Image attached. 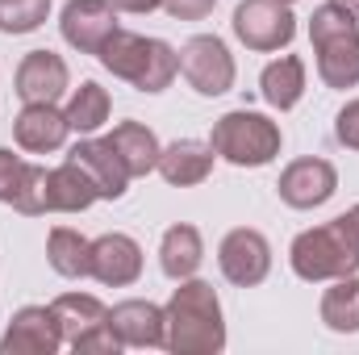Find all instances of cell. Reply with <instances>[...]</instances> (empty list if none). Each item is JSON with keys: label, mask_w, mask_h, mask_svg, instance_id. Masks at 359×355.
I'll use <instances>...</instances> for the list:
<instances>
[{"label": "cell", "mask_w": 359, "mask_h": 355, "mask_svg": "<svg viewBox=\"0 0 359 355\" xmlns=\"http://www.w3.org/2000/svg\"><path fill=\"white\" fill-rule=\"evenodd\" d=\"M309 38L318 51V72L330 88H355L359 84V25L355 13L343 4H322L309 17Z\"/></svg>", "instance_id": "6da1fadb"}, {"label": "cell", "mask_w": 359, "mask_h": 355, "mask_svg": "<svg viewBox=\"0 0 359 355\" xmlns=\"http://www.w3.org/2000/svg\"><path fill=\"white\" fill-rule=\"evenodd\" d=\"M100 63L130 80L138 92H163L172 84V76L180 72L176 51L159 38H142V34H126V29H113L109 42L100 46Z\"/></svg>", "instance_id": "7a4b0ae2"}, {"label": "cell", "mask_w": 359, "mask_h": 355, "mask_svg": "<svg viewBox=\"0 0 359 355\" xmlns=\"http://www.w3.org/2000/svg\"><path fill=\"white\" fill-rule=\"evenodd\" d=\"M359 267V230L351 222V213L318 226V230H305L297 243H292V272L301 280H339V276H351Z\"/></svg>", "instance_id": "3957f363"}, {"label": "cell", "mask_w": 359, "mask_h": 355, "mask_svg": "<svg viewBox=\"0 0 359 355\" xmlns=\"http://www.w3.org/2000/svg\"><path fill=\"white\" fill-rule=\"evenodd\" d=\"M168 347L172 351H222L226 330H222V305L209 284L188 280L180 284L172 305H168Z\"/></svg>", "instance_id": "277c9868"}, {"label": "cell", "mask_w": 359, "mask_h": 355, "mask_svg": "<svg viewBox=\"0 0 359 355\" xmlns=\"http://www.w3.org/2000/svg\"><path fill=\"white\" fill-rule=\"evenodd\" d=\"M209 147H213L222 159L238 163V168H264V163H271V159L280 155V126L268 121L264 113L234 109V113H226V117L213 126Z\"/></svg>", "instance_id": "5b68a950"}, {"label": "cell", "mask_w": 359, "mask_h": 355, "mask_svg": "<svg viewBox=\"0 0 359 355\" xmlns=\"http://www.w3.org/2000/svg\"><path fill=\"white\" fill-rule=\"evenodd\" d=\"M92 201H96V184L88 180L84 168H76L72 159L63 163V168H55V172H46V168H29V180H25V188H21V196L13 201L21 213H46V209H55V213H76V209H88Z\"/></svg>", "instance_id": "8992f818"}, {"label": "cell", "mask_w": 359, "mask_h": 355, "mask_svg": "<svg viewBox=\"0 0 359 355\" xmlns=\"http://www.w3.org/2000/svg\"><path fill=\"white\" fill-rule=\"evenodd\" d=\"M50 309H55V318H59L63 343H72L76 351H117V347H121V339L109 330V309H104L96 297L67 293V297H59Z\"/></svg>", "instance_id": "52a82bcc"}, {"label": "cell", "mask_w": 359, "mask_h": 355, "mask_svg": "<svg viewBox=\"0 0 359 355\" xmlns=\"http://www.w3.org/2000/svg\"><path fill=\"white\" fill-rule=\"evenodd\" d=\"M176 63H180V76L201 92V96H222V92H230V84H234V59L222 46V38H213V34L188 38L184 51L176 55Z\"/></svg>", "instance_id": "ba28073f"}, {"label": "cell", "mask_w": 359, "mask_h": 355, "mask_svg": "<svg viewBox=\"0 0 359 355\" xmlns=\"http://www.w3.org/2000/svg\"><path fill=\"white\" fill-rule=\"evenodd\" d=\"M234 34L251 51H280L297 34V17L284 0H243L234 8Z\"/></svg>", "instance_id": "9c48e42d"}, {"label": "cell", "mask_w": 359, "mask_h": 355, "mask_svg": "<svg viewBox=\"0 0 359 355\" xmlns=\"http://www.w3.org/2000/svg\"><path fill=\"white\" fill-rule=\"evenodd\" d=\"M276 188H280V201H284V205H292V209H313V205H322V201L334 196L339 176H334V168H330L326 159H297V163L284 168V176H280Z\"/></svg>", "instance_id": "30bf717a"}, {"label": "cell", "mask_w": 359, "mask_h": 355, "mask_svg": "<svg viewBox=\"0 0 359 355\" xmlns=\"http://www.w3.org/2000/svg\"><path fill=\"white\" fill-rule=\"evenodd\" d=\"M113 29H117L113 0H72L63 8V38L84 55H100Z\"/></svg>", "instance_id": "8fae6325"}, {"label": "cell", "mask_w": 359, "mask_h": 355, "mask_svg": "<svg viewBox=\"0 0 359 355\" xmlns=\"http://www.w3.org/2000/svg\"><path fill=\"white\" fill-rule=\"evenodd\" d=\"M217 260H222L226 280H234V284L247 288V284H259V280L268 276L271 247H268V239H264L259 230H230Z\"/></svg>", "instance_id": "7c38bea8"}, {"label": "cell", "mask_w": 359, "mask_h": 355, "mask_svg": "<svg viewBox=\"0 0 359 355\" xmlns=\"http://www.w3.org/2000/svg\"><path fill=\"white\" fill-rule=\"evenodd\" d=\"M63 343V330H59V318L55 309H21L8 326V335L0 339V351L4 355H50Z\"/></svg>", "instance_id": "4fadbf2b"}, {"label": "cell", "mask_w": 359, "mask_h": 355, "mask_svg": "<svg viewBox=\"0 0 359 355\" xmlns=\"http://www.w3.org/2000/svg\"><path fill=\"white\" fill-rule=\"evenodd\" d=\"M109 330L126 347H163L168 343V314L151 301H121L109 309Z\"/></svg>", "instance_id": "5bb4252c"}, {"label": "cell", "mask_w": 359, "mask_h": 355, "mask_svg": "<svg viewBox=\"0 0 359 355\" xmlns=\"http://www.w3.org/2000/svg\"><path fill=\"white\" fill-rule=\"evenodd\" d=\"M17 92L25 105H55L67 92V63L55 51H29L17 67Z\"/></svg>", "instance_id": "9a60e30c"}, {"label": "cell", "mask_w": 359, "mask_h": 355, "mask_svg": "<svg viewBox=\"0 0 359 355\" xmlns=\"http://www.w3.org/2000/svg\"><path fill=\"white\" fill-rule=\"evenodd\" d=\"M142 272V251L130 234H104L92 243V276L100 284H134Z\"/></svg>", "instance_id": "2e32d148"}, {"label": "cell", "mask_w": 359, "mask_h": 355, "mask_svg": "<svg viewBox=\"0 0 359 355\" xmlns=\"http://www.w3.org/2000/svg\"><path fill=\"white\" fill-rule=\"evenodd\" d=\"M76 168H84L88 180L96 184V196H109V201H117L121 192H126V184H130V168L121 163V155L109 147V142H80L72 155H67Z\"/></svg>", "instance_id": "e0dca14e"}, {"label": "cell", "mask_w": 359, "mask_h": 355, "mask_svg": "<svg viewBox=\"0 0 359 355\" xmlns=\"http://www.w3.org/2000/svg\"><path fill=\"white\" fill-rule=\"evenodd\" d=\"M67 113H59L55 105H25L21 109V117H17V126H13V134H17V142L25 147V151H34V155H46V151H59L63 142H67Z\"/></svg>", "instance_id": "ac0fdd59"}, {"label": "cell", "mask_w": 359, "mask_h": 355, "mask_svg": "<svg viewBox=\"0 0 359 355\" xmlns=\"http://www.w3.org/2000/svg\"><path fill=\"white\" fill-rule=\"evenodd\" d=\"M117 155H121V163L130 168V176H147V172H155L159 168V138L142 126V121H121V126H113V134L104 138Z\"/></svg>", "instance_id": "d6986e66"}, {"label": "cell", "mask_w": 359, "mask_h": 355, "mask_svg": "<svg viewBox=\"0 0 359 355\" xmlns=\"http://www.w3.org/2000/svg\"><path fill=\"white\" fill-rule=\"evenodd\" d=\"M159 172H163V180H168V184H180V188L201 184V180L213 172V147L192 142V138L172 142V147L159 155Z\"/></svg>", "instance_id": "ffe728a7"}, {"label": "cell", "mask_w": 359, "mask_h": 355, "mask_svg": "<svg viewBox=\"0 0 359 355\" xmlns=\"http://www.w3.org/2000/svg\"><path fill=\"white\" fill-rule=\"evenodd\" d=\"M264 100H268L271 109H292L297 100H301V92H305V63L297 59V55H284V59H276L264 67Z\"/></svg>", "instance_id": "44dd1931"}, {"label": "cell", "mask_w": 359, "mask_h": 355, "mask_svg": "<svg viewBox=\"0 0 359 355\" xmlns=\"http://www.w3.org/2000/svg\"><path fill=\"white\" fill-rule=\"evenodd\" d=\"M163 272L172 276V280H188L196 267H201V255H205V247H201V234L192 230V226H172L168 234H163Z\"/></svg>", "instance_id": "7402d4cb"}, {"label": "cell", "mask_w": 359, "mask_h": 355, "mask_svg": "<svg viewBox=\"0 0 359 355\" xmlns=\"http://www.w3.org/2000/svg\"><path fill=\"white\" fill-rule=\"evenodd\" d=\"M46 255H50V267H55L59 276H92V243L84 234L67 230V226L50 230Z\"/></svg>", "instance_id": "603a6c76"}, {"label": "cell", "mask_w": 359, "mask_h": 355, "mask_svg": "<svg viewBox=\"0 0 359 355\" xmlns=\"http://www.w3.org/2000/svg\"><path fill=\"white\" fill-rule=\"evenodd\" d=\"M322 322L339 335H355L359 330V280L339 276V284L322 297Z\"/></svg>", "instance_id": "cb8c5ba5"}, {"label": "cell", "mask_w": 359, "mask_h": 355, "mask_svg": "<svg viewBox=\"0 0 359 355\" xmlns=\"http://www.w3.org/2000/svg\"><path fill=\"white\" fill-rule=\"evenodd\" d=\"M104 121H109V92L100 84H92V80H84L72 96V105H67V126L80 130V134H92Z\"/></svg>", "instance_id": "d4e9b609"}, {"label": "cell", "mask_w": 359, "mask_h": 355, "mask_svg": "<svg viewBox=\"0 0 359 355\" xmlns=\"http://www.w3.org/2000/svg\"><path fill=\"white\" fill-rule=\"evenodd\" d=\"M50 0H0V34H29L46 21Z\"/></svg>", "instance_id": "484cf974"}, {"label": "cell", "mask_w": 359, "mask_h": 355, "mask_svg": "<svg viewBox=\"0 0 359 355\" xmlns=\"http://www.w3.org/2000/svg\"><path fill=\"white\" fill-rule=\"evenodd\" d=\"M29 168L34 163H25V159H17L13 151H0V201H17L21 196V188H25V180H29Z\"/></svg>", "instance_id": "4316f807"}, {"label": "cell", "mask_w": 359, "mask_h": 355, "mask_svg": "<svg viewBox=\"0 0 359 355\" xmlns=\"http://www.w3.org/2000/svg\"><path fill=\"white\" fill-rule=\"evenodd\" d=\"M213 4L217 0H163V8L180 17V21H201V17H209L213 13Z\"/></svg>", "instance_id": "83f0119b"}, {"label": "cell", "mask_w": 359, "mask_h": 355, "mask_svg": "<svg viewBox=\"0 0 359 355\" xmlns=\"http://www.w3.org/2000/svg\"><path fill=\"white\" fill-rule=\"evenodd\" d=\"M334 134H339V142H343V147H355V151H359V100H351V105L339 113Z\"/></svg>", "instance_id": "f1b7e54d"}, {"label": "cell", "mask_w": 359, "mask_h": 355, "mask_svg": "<svg viewBox=\"0 0 359 355\" xmlns=\"http://www.w3.org/2000/svg\"><path fill=\"white\" fill-rule=\"evenodd\" d=\"M163 0H113V8H126V13H151L159 8Z\"/></svg>", "instance_id": "f546056e"}, {"label": "cell", "mask_w": 359, "mask_h": 355, "mask_svg": "<svg viewBox=\"0 0 359 355\" xmlns=\"http://www.w3.org/2000/svg\"><path fill=\"white\" fill-rule=\"evenodd\" d=\"M334 4H343V8H351V13L359 17V0H334Z\"/></svg>", "instance_id": "4dcf8cb0"}, {"label": "cell", "mask_w": 359, "mask_h": 355, "mask_svg": "<svg viewBox=\"0 0 359 355\" xmlns=\"http://www.w3.org/2000/svg\"><path fill=\"white\" fill-rule=\"evenodd\" d=\"M351 222H355V230H359V205H355V209H351Z\"/></svg>", "instance_id": "1f68e13d"}, {"label": "cell", "mask_w": 359, "mask_h": 355, "mask_svg": "<svg viewBox=\"0 0 359 355\" xmlns=\"http://www.w3.org/2000/svg\"><path fill=\"white\" fill-rule=\"evenodd\" d=\"M284 4H292V0H284Z\"/></svg>", "instance_id": "d6a6232c"}]
</instances>
